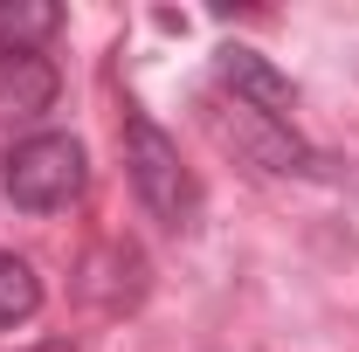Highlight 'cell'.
Masks as SVG:
<instances>
[{
	"label": "cell",
	"instance_id": "cell-1",
	"mask_svg": "<svg viewBox=\"0 0 359 352\" xmlns=\"http://www.w3.org/2000/svg\"><path fill=\"white\" fill-rule=\"evenodd\" d=\"M125 166H132V187L138 201H145V215L159 221V228H194V215H201V187H194V173H187V159H180V145L145 111H132L125 118Z\"/></svg>",
	"mask_w": 359,
	"mask_h": 352
},
{
	"label": "cell",
	"instance_id": "cell-2",
	"mask_svg": "<svg viewBox=\"0 0 359 352\" xmlns=\"http://www.w3.org/2000/svg\"><path fill=\"white\" fill-rule=\"evenodd\" d=\"M7 201L14 208H28V215H55V208H69L76 194H83V180H90V159H83V145L69 132H35V138H21L14 152H7Z\"/></svg>",
	"mask_w": 359,
	"mask_h": 352
},
{
	"label": "cell",
	"instance_id": "cell-3",
	"mask_svg": "<svg viewBox=\"0 0 359 352\" xmlns=\"http://www.w3.org/2000/svg\"><path fill=\"white\" fill-rule=\"evenodd\" d=\"M215 76H222V90H235V104H242V111L290 125L297 90H290V76H283L269 55H256V48H222V55H215Z\"/></svg>",
	"mask_w": 359,
	"mask_h": 352
},
{
	"label": "cell",
	"instance_id": "cell-4",
	"mask_svg": "<svg viewBox=\"0 0 359 352\" xmlns=\"http://www.w3.org/2000/svg\"><path fill=\"white\" fill-rule=\"evenodd\" d=\"M55 104V69L42 55H0V118H35Z\"/></svg>",
	"mask_w": 359,
	"mask_h": 352
},
{
	"label": "cell",
	"instance_id": "cell-5",
	"mask_svg": "<svg viewBox=\"0 0 359 352\" xmlns=\"http://www.w3.org/2000/svg\"><path fill=\"white\" fill-rule=\"evenodd\" d=\"M62 28L55 0H0V55H35Z\"/></svg>",
	"mask_w": 359,
	"mask_h": 352
},
{
	"label": "cell",
	"instance_id": "cell-6",
	"mask_svg": "<svg viewBox=\"0 0 359 352\" xmlns=\"http://www.w3.org/2000/svg\"><path fill=\"white\" fill-rule=\"evenodd\" d=\"M35 304H42V276H35V263H21L14 249H0V325L35 318Z\"/></svg>",
	"mask_w": 359,
	"mask_h": 352
},
{
	"label": "cell",
	"instance_id": "cell-7",
	"mask_svg": "<svg viewBox=\"0 0 359 352\" xmlns=\"http://www.w3.org/2000/svg\"><path fill=\"white\" fill-rule=\"evenodd\" d=\"M28 352H76L69 339H42V346H28Z\"/></svg>",
	"mask_w": 359,
	"mask_h": 352
}]
</instances>
